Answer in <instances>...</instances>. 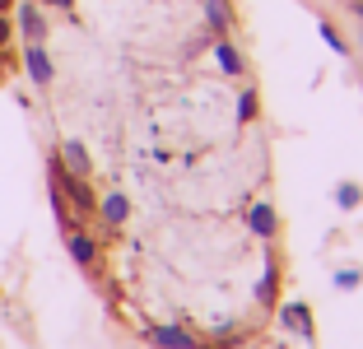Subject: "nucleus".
Segmentation results:
<instances>
[{
	"label": "nucleus",
	"mask_w": 363,
	"mask_h": 349,
	"mask_svg": "<svg viewBox=\"0 0 363 349\" xmlns=\"http://www.w3.org/2000/svg\"><path fill=\"white\" fill-rule=\"evenodd\" d=\"M38 5H47V10H70L75 0H38Z\"/></svg>",
	"instance_id": "obj_18"
},
{
	"label": "nucleus",
	"mask_w": 363,
	"mask_h": 349,
	"mask_svg": "<svg viewBox=\"0 0 363 349\" xmlns=\"http://www.w3.org/2000/svg\"><path fill=\"white\" fill-rule=\"evenodd\" d=\"M363 284V270H335V289H359Z\"/></svg>",
	"instance_id": "obj_16"
},
{
	"label": "nucleus",
	"mask_w": 363,
	"mask_h": 349,
	"mask_svg": "<svg viewBox=\"0 0 363 349\" xmlns=\"http://www.w3.org/2000/svg\"><path fill=\"white\" fill-rule=\"evenodd\" d=\"M150 345L154 349H201L196 345V336L186 326H154L150 331Z\"/></svg>",
	"instance_id": "obj_6"
},
{
	"label": "nucleus",
	"mask_w": 363,
	"mask_h": 349,
	"mask_svg": "<svg viewBox=\"0 0 363 349\" xmlns=\"http://www.w3.org/2000/svg\"><path fill=\"white\" fill-rule=\"evenodd\" d=\"M56 159L75 172V177H89V172H94V163H89V149L79 145V140H61V145H56Z\"/></svg>",
	"instance_id": "obj_7"
},
{
	"label": "nucleus",
	"mask_w": 363,
	"mask_h": 349,
	"mask_svg": "<svg viewBox=\"0 0 363 349\" xmlns=\"http://www.w3.org/2000/svg\"><path fill=\"white\" fill-rule=\"evenodd\" d=\"M317 33H321V43L331 47V52H345V38H340V33H335V28H331V23H326V19L317 23Z\"/></svg>",
	"instance_id": "obj_15"
},
{
	"label": "nucleus",
	"mask_w": 363,
	"mask_h": 349,
	"mask_svg": "<svg viewBox=\"0 0 363 349\" xmlns=\"http://www.w3.org/2000/svg\"><path fill=\"white\" fill-rule=\"evenodd\" d=\"M47 182H52V187L65 196V205L75 210V219H79V214H94V210H98V196H94V187H89V177H75V172L65 168L56 154L47 159Z\"/></svg>",
	"instance_id": "obj_1"
},
{
	"label": "nucleus",
	"mask_w": 363,
	"mask_h": 349,
	"mask_svg": "<svg viewBox=\"0 0 363 349\" xmlns=\"http://www.w3.org/2000/svg\"><path fill=\"white\" fill-rule=\"evenodd\" d=\"M94 214L107 223V228H121V223L130 219V201L121 196V191H107L103 201H98V210H94Z\"/></svg>",
	"instance_id": "obj_5"
},
{
	"label": "nucleus",
	"mask_w": 363,
	"mask_h": 349,
	"mask_svg": "<svg viewBox=\"0 0 363 349\" xmlns=\"http://www.w3.org/2000/svg\"><path fill=\"white\" fill-rule=\"evenodd\" d=\"M359 201H363V191L354 187V182H340V187H335V205H340V210H354Z\"/></svg>",
	"instance_id": "obj_14"
},
{
	"label": "nucleus",
	"mask_w": 363,
	"mask_h": 349,
	"mask_svg": "<svg viewBox=\"0 0 363 349\" xmlns=\"http://www.w3.org/2000/svg\"><path fill=\"white\" fill-rule=\"evenodd\" d=\"M10 38H14V28H10V19H5V14H0V52H5V47H10Z\"/></svg>",
	"instance_id": "obj_17"
},
{
	"label": "nucleus",
	"mask_w": 363,
	"mask_h": 349,
	"mask_svg": "<svg viewBox=\"0 0 363 349\" xmlns=\"http://www.w3.org/2000/svg\"><path fill=\"white\" fill-rule=\"evenodd\" d=\"M214 61H219V70H224V74H242V56H238V47L228 43V38L214 43Z\"/></svg>",
	"instance_id": "obj_10"
},
{
	"label": "nucleus",
	"mask_w": 363,
	"mask_h": 349,
	"mask_svg": "<svg viewBox=\"0 0 363 349\" xmlns=\"http://www.w3.org/2000/svg\"><path fill=\"white\" fill-rule=\"evenodd\" d=\"M23 70H28V79H33L38 89L52 84L56 65H52V56H47V47H43V43H23Z\"/></svg>",
	"instance_id": "obj_2"
},
{
	"label": "nucleus",
	"mask_w": 363,
	"mask_h": 349,
	"mask_svg": "<svg viewBox=\"0 0 363 349\" xmlns=\"http://www.w3.org/2000/svg\"><path fill=\"white\" fill-rule=\"evenodd\" d=\"M19 33H23V43H47V19L33 0H19Z\"/></svg>",
	"instance_id": "obj_4"
},
{
	"label": "nucleus",
	"mask_w": 363,
	"mask_h": 349,
	"mask_svg": "<svg viewBox=\"0 0 363 349\" xmlns=\"http://www.w3.org/2000/svg\"><path fill=\"white\" fill-rule=\"evenodd\" d=\"M205 19H210V28L224 38L228 28H233V14H228V5L224 0H205Z\"/></svg>",
	"instance_id": "obj_11"
},
{
	"label": "nucleus",
	"mask_w": 363,
	"mask_h": 349,
	"mask_svg": "<svg viewBox=\"0 0 363 349\" xmlns=\"http://www.w3.org/2000/svg\"><path fill=\"white\" fill-rule=\"evenodd\" d=\"M257 112H261V98H257V89H242V94H238V121H257Z\"/></svg>",
	"instance_id": "obj_13"
},
{
	"label": "nucleus",
	"mask_w": 363,
	"mask_h": 349,
	"mask_svg": "<svg viewBox=\"0 0 363 349\" xmlns=\"http://www.w3.org/2000/svg\"><path fill=\"white\" fill-rule=\"evenodd\" d=\"M275 284H279V265L266 261V275H261V284H257V303L261 307H275Z\"/></svg>",
	"instance_id": "obj_12"
},
{
	"label": "nucleus",
	"mask_w": 363,
	"mask_h": 349,
	"mask_svg": "<svg viewBox=\"0 0 363 349\" xmlns=\"http://www.w3.org/2000/svg\"><path fill=\"white\" fill-rule=\"evenodd\" d=\"M279 326H289L294 336H303V340L317 336V331H312V312H308V303H284V307H279Z\"/></svg>",
	"instance_id": "obj_8"
},
{
	"label": "nucleus",
	"mask_w": 363,
	"mask_h": 349,
	"mask_svg": "<svg viewBox=\"0 0 363 349\" xmlns=\"http://www.w3.org/2000/svg\"><path fill=\"white\" fill-rule=\"evenodd\" d=\"M247 228L270 243V238L279 233V214H275V205H252V210H247Z\"/></svg>",
	"instance_id": "obj_9"
},
{
	"label": "nucleus",
	"mask_w": 363,
	"mask_h": 349,
	"mask_svg": "<svg viewBox=\"0 0 363 349\" xmlns=\"http://www.w3.org/2000/svg\"><path fill=\"white\" fill-rule=\"evenodd\" d=\"M65 252H70L75 265L94 270V265H98V238H89L84 228H70V233H65Z\"/></svg>",
	"instance_id": "obj_3"
}]
</instances>
